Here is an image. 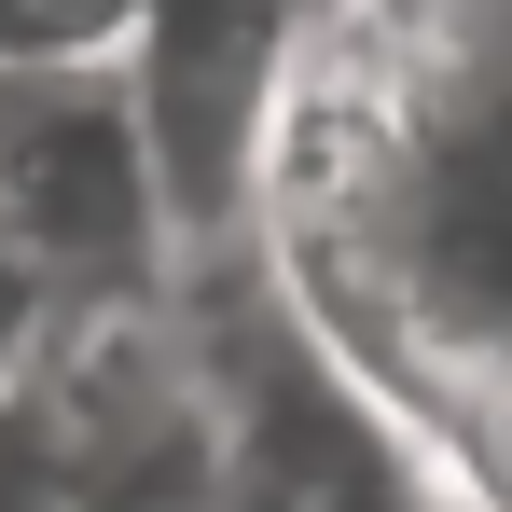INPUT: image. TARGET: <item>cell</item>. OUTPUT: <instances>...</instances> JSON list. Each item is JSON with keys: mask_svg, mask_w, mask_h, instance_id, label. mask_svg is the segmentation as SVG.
Segmentation results:
<instances>
[{"mask_svg": "<svg viewBox=\"0 0 512 512\" xmlns=\"http://www.w3.org/2000/svg\"><path fill=\"white\" fill-rule=\"evenodd\" d=\"M291 42H305V0H139L125 97H139V153H153V194H167V263L250 250Z\"/></svg>", "mask_w": 512, "mask_h": 512, "instance_id": "cell-3", "label": "cell"}, {"mask_svg": "<svg viewBox=\"0 0 512 512\" xmlns=\"http://www.w3.org/2000/svg\"><path fill=\"white\" fill-rule=\"evenodd\" d=\"M84 512H208V402H194V429H167L153 457H125Z\"/></svg>", "mask_w": 512, "mask_h": 512, "instance_id": "cell-5", "label": "cell"}, {"mask_svg": "<svg viewBox=\"0 0 512 512\" xmlns=\"http://www.w3.org/2000/svg\"><path fill=\"white\" fill-rule=\"evenodd\" d=\"M139 0H0V70H56V56H125Z\"/></svg>", "mask_w": 512, "mask_h": 512, "instance_id": "cell-4", "label": "cell"}, {"mask_svg": "<svg viewBox=\"0 0 512 512\" xmlns=\"http://www.w3.org/2000/svg\"><path fill=\"white\" fill-rule=\"evenodd\" d=\"M0 263L56 305L111 319L153 305L167 263V194L139 153V97L125 56H56V70H0Z\"/></svg>", "mask_w": 512, "mask_h": 512, "instance_id": "cell-2", "label": "cell"}, {"mask_svg": "<svg viewBox=\"0 0 512 512\" xmlns=\"http://www.w3.org/2000/svg\"><path fill=\"white\" fill-rule=\"evenodd\" d=\"M167 319L208 402V512H457L429 443L277 305L263 250L180 263Z\"/></svg>", "mask_w": 512, "mask_h": 512, "instance_id": "cell-1", "label": "cell"}]
</instances>
